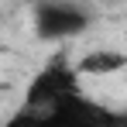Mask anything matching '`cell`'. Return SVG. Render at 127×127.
Listing matches in <instances>:
<instances>
[{"instance_id":"cell-1","label":"cell","mask_w":127,"mask_h":127,"mask_svg":"<svg viewBox=\"0 0 127 127\" xmlns=\"http://www.w3.org/2000/svg\"><path fill=\"white\" fill-rule=\"evenodd\" d=\"M0 127H117V110L103 106L93 96H72L62 103L48 106V110H14Z\"/></svg>"},{"instance_id":"cell-2","label":"cell","mask_w":127,"mask_h":127,"mask_svg":"<svg viewBox=\"0 0 127 127\" xmlns=\"http://www.w3.org/2000/svg\"><path fill=\"white\" fill-rule=\"evenodd\" d=\"M96 21V10L89 3H72V0H45L31 7V28L41 41H72L86 34Z\"/></svg>"},{"instance_id":"cell-3","label":"cell","mask_w":127,"mask_h":127,"mask_svg":"<svg viewBox=\"0 0 127 127\" xmlns=\"http://www.w3.org/2000/svg\"><path fill=\"white\" fill-rule=\"evenodd\" d=\"M79 93H83V86H79V76H76V65H72V59L65 52H59V55H52L34 72V79L24 89L21 106H28V110H48V106L62 103V100H72Z\"/></svg>"},{"instance_id":"cell-4","label":"cell","mask_w":127,"mask_h":127,"mask_svg":"<svg viewBox=\"0 0 127 127\" xmlns=\"http://www.w3.org/2000/svg\"><path fill=\"white\" fill-rule=\"evenodd\" d=\"M76 76L79 79H103V76H117L127 69V52L120 48H93L76 59Z\"/></svg>"},{"instance_id":"cell-5","label":"cell","mask_w":127,"mask_h":127,"mask_svg":"<svg viewBox=\"0 0 127 127\" xmlns=\"http://www.w3.org/2000/svg\"><path fill=\"white\" fill-rule=\"evenodd\" d=\"M117 127H127V106L117 110Z\"/></svg>"}]
</instances>
